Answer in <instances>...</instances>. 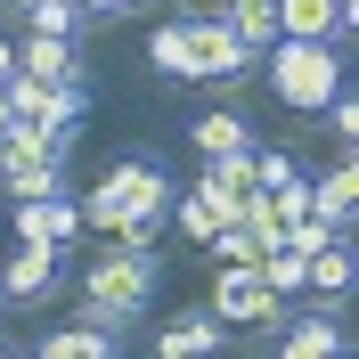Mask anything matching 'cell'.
<instances>
[{"mask_svg": "<svg viewBox=\"0 0 359 359\" xmlns=\"http://www.w3.org/2000/svg\"><path fill=\"white\" fill-rule=\"evenodd\" d=\"M163 294V253H123L98 245L82 262V294H74V327H98V335H131L147 302Z\"/></svg>", "mask_w": 359, "mask_h": 359, "instance_id": "obj_1", "label": "cell"}, {"mask_svg": "<svg viewBox=\"0 0 359 359\" xmlns=\"http://www.w3.org/2000/svg\"><path fill=\"white\" fill-rule=\"evenodd\" d=\"M262 57H253L237 33H229L221 17H156L147 25V74H163V82H237V74H253Z\"/></svg>", "mask_w": 359, "mask_h": 359, "instance_id": "obj_2", "label": "cell"}, {"mask_svg": "<svg viewBox=\"0 0 359 359\" xmlns=\"http://www.w3.org/2000/svg\"><path fill=\"white\" fill-rule=\"evenodd\" d=\"M180 180L172 163L156 156V147H131V156H107V172L90 180V188H74V204H82V237H107L114 221H131V212H172Z\"/></svg>", "mask_w": 359, "mask_h": 359, "instance_id": "obj_3", "label": "cell"}, {"mask_svg": "<svg viewBox=\"0 0 359 359\" xmlns=\"http://www.w3.org/2000/svg\"><path fill=\"white\" fill-rule=\"evenodd\" d=\"M262 82H269V98L286 114L311 123L335 90H351V49H335V41H269L262 49Z\"/></svg>", "mask_w": 359, "mask_h": 359, "instance_id": "obj_4", "label": "cell"}, {"mask_svg": "<svg viewBox=\"0 0 359 359\" xmlns=\"http://www.w3.org/2000/svg\"><path fill=\"white\" fill-rule=\"evenodd\" d=\"M204 311L221 318V327H245V335H278L294 318V302H278V294L253 278V269H212V294H204Z\"/></svg>", "mask_w": 359, "mask_h": 359, "instance_id": "obj_5", "label": "cell"}, {"mask_svg": "<svg viewBox=\"0 0 359 359\" xmlns=\"http://www.w3.org/2000/svg\"><path fill=\"white\" fill-rule=\"evenodd\" d=\"M351 351V302H294V318L269 335L262 359H335Z\"/></svg>", "mask_w": 359, "mask_h": 359, "instance_id": "obj_6", "label": "cell"}, {"mask_svg": "<svg viewBox=\"0 0 359 359\" xmlns=\"http://www.w3.org/2000/svg\"><path fill=\"white\" fill-rule=\"evenodd\" d=\"M57 286H66V253H49V245H8V262H0V302H8V311H41Z\"/></svg>", "mask_w": 359, "mask_h": 359, "instance_id": "obj_7", "label": "cell"}, {"mask_svg": "<svg viewBox=\"0 0 359 359\" xmlns=\"http://www.w3.org/2000/svg\"><path fill=\"white\" fill-rule=\"evenodd\" d=\"M359 0H278V41H335L351 49Z\"/></svg>", "mask_w": 359, "mask_h": 359, "instance_id": "obj_8", "label": "cell"}, {"mask_svg": "<svg viewBox=\"0 0 359 359\" xmlns=\"http://www.w3.org/2000/svg\"><path fill=\"white\" fill-rule=\"evenodd\" d=\"M8 229H17V245L66 253V245H82V204H74V188H66V196H41V204H17Z\"/></svg>", "mask_w": 359, "mask_h": 359, "instance_id": "obj_9", "label": "cell"}, {"mask_svg": "<svg viewBox=\"0 0 359 359\" xmlns=\"http://www.w3.org/2000/svg\"><path fill=\"white\" fill-rule=\"evenodd\" d=\"M17 74H33V82H98L90 41H49V33H17Z\"/></svg>", "mask_w": 359, "mask_h": 359, "instance_id": "obj_10", "label": "cell"}, {"mask_svg": "<svg viewBox=\"0 0 359 359\" xmlns=\"http://www.w3.org/2000/svg\"><path fill=\"white\" fill-rule=\"evenodd\" d=\"M221 351H229V327L204 302H188V311H172L156 327V359H221Z\"/></svg>", "mask_w": 359, "mask_h": 359, "instance_id": "obj_11", "label": "cell"}, {"mask_svg": "<svg viewBox=\"0 0 359 359\" xmlns=\"http://www.w3.org/2000/svg\"><path fill=\"white\" fill-rule=\"evenodd\" d=\"M188 147H196V156H253L262 131H253L245 107H204L196 123H188Z\"/></svg>", "mask_w": 359, "mask_h": 359, "instance_id": "obj_12", "label": "cell"}, {"mask_svg": "<svg viewBox=\"0 0 359 359\" xmlns=\"http://www.w3.org/2000/svg\"><path fill=\"white\" fill-rule=\"evenodd\" d=\"M311 212L335 229V237H351V212H359V172H351V147H343L327 172H311Z\"/></svg>", "mask_w": 359, "mask_h": 359, "instance_id": "obj_13", "label": "cell"}, {"mask_svg": "<svg viewBox=\"0 0 359 359\" xmlns=\"http://www.w3.org/2000/svg\"><path fill=\"white\" fill-rule=\"evenodd\" d=\"M25 359H123V335H98V327H74L66 318V327H49Z\"/></svg>", "mask_w": 359, "mask_h": 359, "instance_id": "obj_14", "label": "cell"}, {"mask_svg": "<svg viewBox=\"0 0 359 359\" xmlns=\"http://www.w3.org/2000/svg\"><path fill=\"white\" fill-rule=\"evenodd\" d=\"M8 33H49V41H90V33H98V17H90V8H74V0H33V8H25L17 25H8Z\"/></svg>", "mask_w": 359, "mask_h": 359, "instance_id": "obj_15", "label": "cell"}, {"mask_svg": "<svg viewBox=\"0 0 359 359\" xmlns=\"http://www.w3.org/2000/svg\"><path fill=\"white\" fill-rule=\"evenodd\" d=\"M221 25L253 49V57H262V49L278 41V0H221Z\"/></svg>", "mask_w": 359, "mask_h": 359, "instance_id": "obj_16", "label": "cell"}, {"mask_svg": "<svg viewBox=\"0 0 359 359\" xmlns=\"http://www.w3.org/2000/svg\"><path fill=\"white\" fill-rule=\"evenodd\" d=\"M74 180H66V163H17V172H0V196L8 204H41V196H66Z\"/></svg>", "mask_w": 359, "mask_h": 359, "instance_id": "obj_17", "label": "cell"}, {"mask_svg": "<svg viewBox=\"0 0 359 359\" xmlns=\"http://www.w3.org/2000/svg\"><path fill=\"white\" fill-rule=\"evenodd\" d=\"M253 278H262L278 302H302V253L294 245H269V253H253Z\"/></svg>", "mask_w": 359, "mask_h": 359, "instance_id": "obj_18", "label": "cell"}, {"mask_svg": "<svg viewBox=\"0 0 359 359\" xmlns=\"http://www.w3.org/2000/svg\"><path fill=\"white\" fill-rule=\"evenodd\" d=\"M311 123H318L327 139H335V147H351V139H359V98H351V90H335V98H327V107H318Z\"/></svg>", "mask_w": 359, "mask_h": 359, "instance_id": "obj_19", "label": "cell"}, {"mask_svg": "<svg viewBox=\"0 0 359 359\" xmlns=\"http://www.w3.org/2000/svg\"><path fill=\"white\" fill-rule=\"evenodd\" d=\"M286 180H302V156H294V147H253V188H286Z\"/></svg>", "mask_w": 359, "mask_h": 359, "instance_id": "obj_20", "label": "cell"}, {"mask_svg": "<svg viewBox=\"0 0 359 359\" xmlns=\"http://www.w3.org/2000/svg\"><path fill=\"white\" fill-rule=\"evenodd\" d=\"M163 17H221V0H163Z\"/></svg>", "mask_w": 359, "mask_h": 359, "instance_id": "obj_21", "label": "cell"}, {"mask_svg": "<svg viewBox=\"0 0 359 359\" xmlns=\"http://www.w3.org/2000/svg\"><path fill=\"white\" fill-rule=\"evenodd\" d=\"M8 74H17V33L0 25V82H8Z\"/></svg>", "mask_w": 359, "mask_h": 359, "instance_id": "obj_22", "label": "cell"}, {"mask_svg": "<svg viewBox=\"0 0 359 359\" xmlns=\"http://www.w3.org/2000/svg\"><path fill=\"white\" fill-rule=\"evenodd\" d=\"M74 8H90L98 25H123V17H114V0H74Z\"/></svg>", "mask_w": 359, "mask_h": 359, "instance_id": "obj_23", "label": "cell"}, {"mask_svg": "<svg viewBox=\"0 0 359 359\" xmlns=\"http://www.w3.org/2000/svg\"><path fill=\"white\" fill-rule=\"evenodd\" d=\"M147 8H163V0H114V17H147Z\"/></svg>", "mask_w": 359, "mask_h": 359, "instance_id": "obj_24", "label": "cell"}, {"mask_svg": "<svg viewBox=\"0 0 359 359\" xmlns=\"http://www.w3.org/2000/svg\"><path fill=\"white\" fill-rule=\"evenodd\" d=\"M8 123H17V114H8V90H0V131H8Z\"/></svg>", "mask_w": 359, "mask_h": 359, "instance_id": "obj_25", "label": "cell"}, {"mask_svg": "<svg viewBox=\"0 0 359 359\" xmlns=\"http://www.w3.org/2000/svg\"><path fill=\"white\" fill-rule=\"evenodd\" d=\"M0 311H8V302H0Z\"/></svg>", "mask_w": 359, "mask_h": 359, "instance_id": "obj_26", "label": "cell"}]
</instances>
